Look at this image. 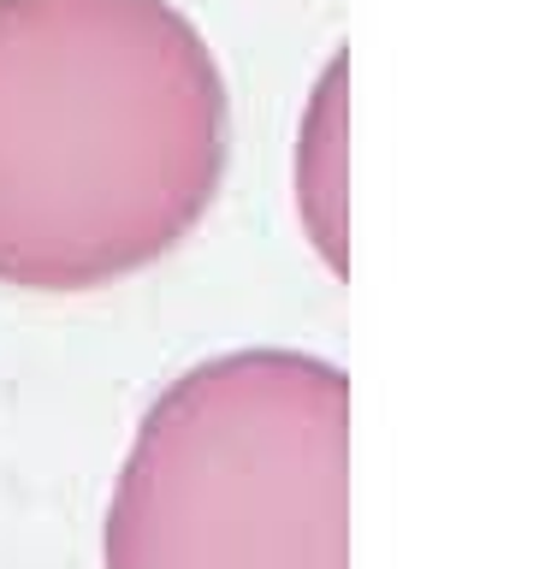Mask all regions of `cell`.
Segmentation results:
<instances>
[{"label": "cell", "instance_id": "cell-1", "mask_svg": "<svg viewBox=\"0 0 539 569\" xmlns=\"http://www.w3.org/2000/svg\"><path fill=\"white\" fill-rule=\"evenodd\" d=\"M231 96L172 0H0V284L101 291L208 220Z\"/></svg>", "mask_w": 539, "mask_h": 569}, {"label": "cell", "instance_id": "cell-2", "mask_svg": "<svg viewBox=\"0 0 539 569\" xmlns=\"http://www.w3.org/2000/svg\"><path fill=\"white\" fill-rule=\"evenodd\" d=\"M101 569H350V380L309 350H226L142 409Z\"/></svg>", "mask_w": 539, "mask_h": 569}, {"label": "cell", "instance_id": "cell-3", "mask_svg": "<svg viewBox=\"0 0 539 569\" xmlns=\"http://www.w3.org/2000/svg\"><path fill=\"white\" fill-rule=\"evenodd\" d=\"M297 213L332 273H345V53H332L297 124Z\"/></svg>", "mask_w": 539, "mask_h": 569}]
</instances>
